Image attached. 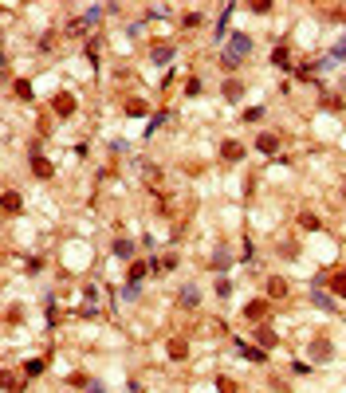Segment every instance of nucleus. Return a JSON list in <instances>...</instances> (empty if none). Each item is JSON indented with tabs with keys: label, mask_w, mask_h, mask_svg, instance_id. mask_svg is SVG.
<instances>
[{
	"label": "nucleus",
	"mask_w": 346,
	"mask_h": 393,
	"mask_svg": "<svg viewBox=\"0 0 346 393\" xmlns=\"http://www.w3.org/2000/svg\"><path fill=\"white\" fill-rule=\"evenodd\" d=\"M248 51V36H232V55H244Z\"/></svg>",
	"instance_id": "obj_1"
}]
</instances>
